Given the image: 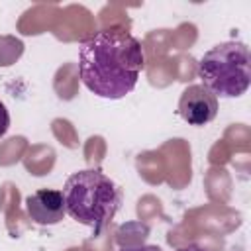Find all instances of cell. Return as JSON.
Wrapping results in <instances>:
<instances>
[{"label": "cell", "instance_id": "1", "mask_svg": "<svg viewBox=\"0 0 251 251\" xmlns=\"http://www.w3.org/2000/svg\"><path fill=\"white\" fill-rule=\"evenodd\" d=\"M145 55L137 37L122 27H108L84 39L78 49V75L96 96L120 100L127 96L143 71Z\"/></svg>", "mask_w": 251, "mask_h": 251}, {"label": "cell", "instance_id": "2", "mask_svg": "<svg viewBox=\"0 0 251 251\" xmlns=\"http://www.w3.org/2000/svg\"><path fill=\"white\" fill-rule=\"evenodd\" d=\"M61 192L67 214L78 224L88 226L94 235H100L114 220L124 200L122 188L100 169L73 173Z\"/></svg>", "mask_w": 251, "mask_h": 251}, {"label": "cell", "instance_id": "3", "mask_svg": "<svg viewBox=\"0 0 251 251\" xmlns=\"http://www.w3.org/2000/svg\"><path fill=\"white\" fill-rule=\"evenodd\" d=\"M198 76L216 98H237L251 84V55L241 41H224L206 51L198 63Z\"/></svg>", "mask_w": 251, "mask_h": 251}, {"label": "cell", "instance_id": "4", "mask_svg": "<svg viewBox=\"0 0 251 251\" xmlns=\"http://www.w3.org/2000/svg\"><path fill=\"white\" fill-rule=\"evenodd\" d=\"M178 116L190 126H206L218 116V98L202 84H190L178 100Z\"/></svg>", "mask_w": 251, "mask_h": 251}, {"label": "cell", "instance_id": "5", "mask_svg": "<svg viewBox=\"0 0 251 251\" xmlns=\"http://www.w3.org/2000/svg\"><path fill=\"white\" fill-rule=\"evenodd\" d=\"M25 210L29 220L39 226H55L67 214L63 192L55 188H39L31 192L25 198Z\"/></svg>", "mask_w": 251, "mask_h": 251}, {"label": "cell", "instance_id": "6", "mask_svg": "<svg viewBox=\"0 0 251 251\" xmlns=\"http://www.w3.org/2000/svg\"><path fill=\"white\" fill-rule=\"evenodd\" d=\"M8 127H10V114H8L6 106L0 102V137L8 131Z\"/></svg>", "mask_w": 251, "mask_h": 251}, {"label": "cell", "instance_id": "7", "mask_svg": "<svg viewBox=\"0 0 251 251\" xmlns=\"http://www.w3.org/2000/svg\"><path fill=\"white\" fill-rule=\"evenodd\" d=\"M118 251H163L157 245H133V247H120Z\"/></svg>", "mask_w": 251, "mask_h": 251}, {"label": "cell", "instance_id": "8", "mask_svg": "<svg viewBox=\"0 0 251 251\" xmlns=\"http://www.w3.org/2000/svg\"><path fill=\"white\" fill-rule=\"evenodd\" d=\"M176 251H206L204 247H200V245H194V243H190V245H184V247H178Z\"/></svg>", "mask_w": 251, "mask_h": 251}]
</instances>
